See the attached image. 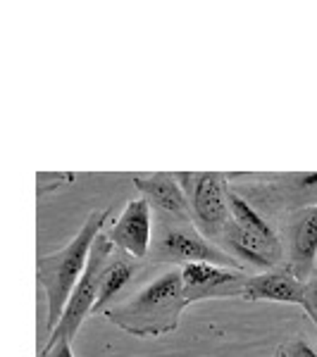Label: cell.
<instances>
[{
	"label": "cell",
	"mask_w": 317,
	"mask_h": 357,
	"mask_svg": "<svg viewBox=\"0 0 317 357\" xmlns=\"http://www.w3.org/2000/svg\"><path fill=\"white\" fill-rule=\"evenodd\" d=\"M189 307L182 291V267L153 264L151 276L136 279L124 298L103 310L110 324L136 338H155L179 329Z\"/></svg>",
	"instance_id": "1"
},
{
	"label": "cell",
	"mask_w": 317,
	"mask_h": 357,
	"mask_svg": "<svg viewBox=\"0 0 317 357\" xmlns=\"http://www.w3.org/2000/svg\"><path fill=\"white\" fill-rule=\"evenodd\" d=\"M108 217H110V207L91 212L79 234L65 248L41 255L36 260L38 286L45 296V331L48 333L55 329L62 312H65V305L84 272L86 260H89L91 245H94L96 236L103 231Z\"/></svg>",
	"instance_id": "2"
},
{
	"label": "cell",
	"mask_w": 317,
	"mask_h": 357,
	"mask_svg": "<svg viewBox=\"0 0 317 357\" xmlns=\"http://www.w3.org/2000/svg\"><path fill=\"white\" fill-rule=\"evenodd\" d=\"M229 191L246 200L267 222H279L317 205V172H227Z\"/></svg>",
	"instance_id": "3"
},
{
	"label": "cell",
	"mask_w": 317,
	"mask_h": 357,
	"mask_svg": "<svg viewBox=\"0 0 317 357\" xmlns=\"http://www.w3.org/2000/svg\"><path fill=\"white\" fill-rule=\"evenodd\" d=\"M148 264H172V267H184L191 262H207L227 269H241L239 262H234L222 248H217L212 241H207L203 234L196 229L191 220L172 217L165 212L153 210V236L151 250L146 257Z\"/></svg>",
	"instance_id": "4"
},
{
	"label": "cell",
	"mask_w": 317,
	"mask_h": 357,
	"mask_svg": "<svg viewBox=\"0 0 317 357\" xmlns=\"http://www.w3.org/2000/svg\"><path fill=\"white\" fill-rule=\"evenodd\" d=\"M189 203V215L200 234L215 243L222 229L232 222L229 215L227 172H175Z\"/></svg>",
	"instance_id": "5"
},
{
	"label": "cell",
	"mask_w": 317,
	"mask_h": 357,
	"mask_svg": "<svg viewBox=\"0 0 317 357\" xmlns=\"http://www.w3.org/2000/svg\"><path fill=\"white\" fill-rule=\"evenodd\" d=\"M115 252V245L108 241L105 234H98L94 245H91L89 260L82 276H79L77 286H74L72 296L65 305V312H62L60 321L53 331L48 333V343L55 341H74V336L82 329V324L86 321V317L94 314V305L98 298V284H101V272L105 267V262L110 260V255Z\"/></svg>",
	"instance_id": "6"
},
{
	"label": "cell",
	"mask_w": 317,
	"mask_h": 357,
	"mask_svg": "<svg viewBox=\"0 0 317 357\" xmlns=\"http://www.w3.org/2000/svg\"><path fill=\"white\" fill-rule=\"evenodd\" d=\"M279 243H281V264L291 269L301 284L310 279L317 269V205L303 207L279 222Z\"/></svg>",
	"instance_id": "7"
},
{
	"label": "cell",
	"mask_w": 317,
	"mask_h": 357,
	"mask_svg": "<svg viewBox=\"0 0 317 357\" xmlns=\"http://www.w3.org/2000/svg\"><path fill=\"white\" fill-rule=\"evenodd\" d=\"M249 274L241 269H227L207 262H191L182 267V291L186 303L227 301L241 298Z\"/></svg>",
	"instance_id": "8"
},
{
	"label": "cell",
	"mask_w": 317,
	"mask_h": 357,
	"mask_svg": "<svg viewBox=\"0 0 317 357\" xmlns=\"http://www.w3.org/2000/svg\"><path fill=\"white\" fill-rule=\"evenodd\" d=\"M108 241L115 245V250L146 262L151 250L153 236V210L143 198L129 200L124 212L117 217L108 229Z\"/></svg>",
	"instance_id": "9"
},
{
	"label": "cell",
	"mask_w": 317,
	"mask_h": 357,
	"mask_svg": "<svg viewBox=\"0 0 317 357\" xmlns=\"http://www.w3.org/2000/svg\"><path fill=\"white\" fill-rule=\"evenodd\" d=\"M244 301L249 303H286L303 305V284L291 274L286 264H277L267 272H258L246 279Z\"/></svg>",
	"instance_id": "10"
},
{
	"label": "cell",
	"mask_w": 317,
	"mask_h": 357,
	"mask_svg": "<svg viewBox=\"0 0 317 357\" xmlns=\"http://www.w3.org/2000/svg\"><path fill=\"white\" fill-rule=\"evenodd\" d=\"M134 186L141 193V198L151 205V210L182 217V220H191L186 195H184V188L177 181L175 172H155V174L148 176L134 174Z\"/></svg>",
	"instance_id": "11"
},
{
	"label": "cell",
	"mask_w": 317,
	"mask_h": 357,
	"mask_svg": "<svg viewBox=\"0 0 317 357\" xmlns=\"http://www.w3.org/2000/svg\"><path fill=\"white\" fill-rule=\"evenodd\" d=\"M217 248H222L234 262H239L241 267H253L258 272H267V269L281 264L279 257L272 250H267L260 241L253 238L251 234H246L234 220L222 229V234L215 241Z\"/></svg>",
	"instance_id": "12"
},
{
	"label": "cell",
	"mask_w": 317,
	"mask_h": 357,
	"mask_svg": "<svg viewBox=\"0 0 317 357\" xmlns=\"http://www.w3.org/2000/svg\"><path fill=\"white\" fill-rule=\"evenodd\" d=\"M143 264L146 262L134 260V257L124 255V252H119V250L112 252L110 260L105 262V267H103V272H101V284H98L94 314H103V310H105L108 305L119 301V298L134 286Z\"/></svg>",
	"instance_id": "13"
},
{
	"label": "cell",
	"mask_w": 317,
	"mask_h": 357,
	"mask_svg": "<svg viewBox=\"0 0 317 357\" xmlns=\"http://www.w3.org/2000/svg\"><path fill=\"white\" fill-rule=\"evenodd\" d=\"M227 203H229V215L232 220L244 229L246 234H251L253 238H258L260 243L272 250L277 257L281 260V243H279V234L272 222H267L256 207H251L241 195H236L234 191L227 193Z\"/></svg>",
	"instance_id": "14"
},
{
	"label": "cell",
	"mask_w": 317,
	"mask_h": 357,
	"mask_svg": "<svg viewBox=\"0 0 317 357\" xmlns=\"http://www.w3.org/2000/svg\"><path fill=\"white\" fill-rule=\"evenodd\" d=\"M77 174L72 172H38L36 174V195L43 198L48 193H55L62 186H72Z\"/></svg>",
	"instance_id": "15"
},
{
	"label": "cell",
	"mask_w": 317,
	"mask_h": 357,
	"mask_svg": "<svg viewBox=\"0 0 317 357\" xmlns=\"http://www.w3.org/2000/svg\"><path fill=\"white\" fill-rule=\"evenodd\" d=\"M272 357H317V350L305 338H289L277 345Z\"/></svg>",
	"instance_id": "16"
},
{
	"label": "cell",
	"mask_w": 317,
	"mask_h": 357,
	"mask_svg": "<svg viewBox=\"0 0 317 357\" xmlns=\"http://www.w3.org/2000/svg\"><path fill=\"white\" fill-rule=\"evenodd\" d=\"M301 307L305 310V314L310 317V321L317 326V269L303 284V305Z\"/></svg>",
	"instance_id": "17"
},
{
	"label": "cell",
	"mask_w": 317,
	"mask_h": 357,
	"mask_svg": "<svg viewBox=\"0 0 317 357\" xmlns=\"http://www.w3.org/2000/svg\"><path fill=\"white\" fill-rule=\"evenodd\" d=\"M38 357H74V353H72V343H69V341L45 343V345H43V350L38 353Z\"/></svg>",
	"instance_id": "18"
}]
</instances>
